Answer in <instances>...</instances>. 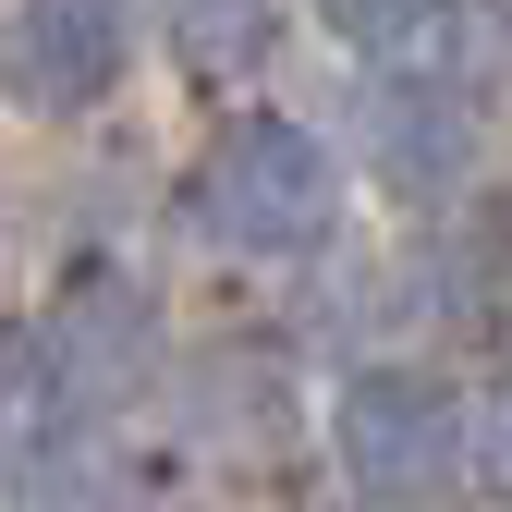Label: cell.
<instances>
[{"instance_id":"8992f818","label":"cell","mask_w":512,"mask_h":512,"mask_svg":"<svg viewBox=\"0 0 512 512\" xmlns=\"http://www.w3.org/2000/svg\"><path fill=\"white\" fill-rule=\"evenodd\" d=\"M13 488H25V512H147L135 452H110L98 427L86 439H37V452L13 464Z\"/></svg>"},{"instance_id":"30bf717a","label":"cell","mask_w":512,"mask_h":512,"mask_svg":"<svg viewBox=\"0 0 512 512\" xmlns=\"http://www.w3.org/2000/svg\"><path fill=\"white\" fill-rule=\"evenodd\" d=\"M464 476H476V488L512 512V391H500L488 415H464Z\"/></svg>"},{"instance_id":"277c9868","label":"cell","mask_w":512,"mask_h":512,"mask_svg":"<svg viewBox=\"0 0 512 512\" xmlns=\"http://www.w3.org/2000/svg\"><path fill=\"white\" fill-rule=\"evenodd\" d=\"M366 147L391 171V196H452L476 171V122L439 86V61H403V74H378V98H366Z\"/></svg>"},{"instance_id":"3957f363","label":"cell","mask_w":512,"mask_h":512,"mask_svg":"<svg viewBox=\"0 0 512 512\" xmlns=\"http://www.w3.org/2000/svg\"><path fill=\"white\" fill-rule=\"evenodd\" d=\"M122 74H135V0H13V25H0V98L13 110L74 122Z\"/></svg>"},{"instance_id":"5b68a950","label":"cell","mask_w":512,"mask_h":512,"mask_svg":"<svg viewBox=\"0 0 512 512\" xmlns=\"http://www.w3.org/2000/svg\"><path fill=\"white\" fill-rule=\"evenodd\" d=\"M37 342H49V391L110 403V391H135V378H147L159 317H147V293H135V281H74V293H61V317H49Z\"/></svg>"},{"instance_id":"6da1fadb","label":"cell","mask_w":512,"mask_h":512,"mask_svg":"<svg viewBox=\"0 0 512 512\" xmlns=\"http://www.w3.org/2000/svg\"><path fill=\"white\" fill-rule=\"evenodd\" d=\"M330 208H342L330 147H317L305 122H269V110H244L196 159V183H183V220H196L208 244H232V256H305L317 232H330Z\"/></svg>"},{"instance_id":"9c48e42d","label":"cell","mask_w":512,"mask_h":512,"mask_svg":"<svg viewBox=\"0 0 512 512\" xmlns=\"http://www.w3.org/2000/svg\"><path fill=\"white\" fill-rule=\"evenodd\" d=\"M330 13L378 49V61H427L439 49V13H452V0H330Z\"/></svg>"},{"instance_id":"52a82bcc","label":"cell","mask_w":512,"mask_h":512,"mask_svg":"<svg viewBox=\"0 0 512 512\" xmlns=\"http://www.w3.org/2000/svg\"><path fill=\"white\" fill-rule=\"evenodd\" d=\"M49 403H61L49 391V342L25 330V317H0V476L49 439Z\"/></svg>"},{"instance_id":"7a4b0ae2","label":"cell","mask_w":512,"mask_h":512,"mask_svg":"<svg viewBox=\"0 0 512 512\" xmlns=\"http://www.w3.org/2000/svg\"><path fill=\"white\" fill-rule=\"evenodd\" d=\"M330 452L378 512H415L464 476V403L439 366H354L330 403Z\"/></svg>"},{"instance_id":"ba28073f","label":"cell","mask_w":512,"mask_h":512,"mask_svg":"<svg viewBox=\"0 0 512 512\" xmlns=\"http://www.w3.org/2000/svg\"><path fill=\"white\" fill-rule=\"evenodd\" d=\"M269 49V0H183V61L196 74H244Z\"/></svg>"}]
</instances>
